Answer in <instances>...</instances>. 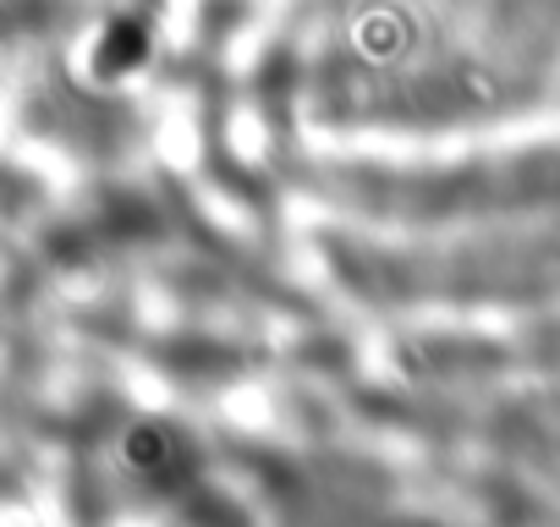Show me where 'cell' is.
Returning <instances> with one entry per match:
<instances>
[{
  "label": "cell",
  "mask_w": 560,
  "mask_h": 527,
  "mask_svg": "<svg viewBox=\"0 0 560 527\" xmlns=\"http://www.w3.org/2000/svg\"><path fill=\"white\" fill-rule=\"evenodd\" d=\"M143 50H149L143 23H110V34L100 39L94 67H100V78H121V72H132V67L143 61Z\"/></svg>",
  "instance_id": "1"
}]
</instances>
